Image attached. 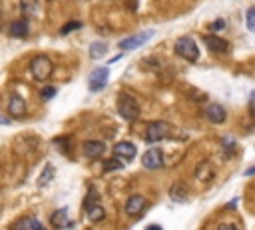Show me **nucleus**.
<instances>
[{
    "mask_svg": "<svg viewBox=\"0 0 255 230\" xmlns=\"http://www.w3.org/2000/svg\"><path fill=\"white\" fill-rule=\"evenodd\" d=\"M50 224H52L54 228H64L68 224V210L66 208H58L52 214V218H50Z\"/></svg>",
    "mask_w": 255,
    "mask_h": 230,
    "instance_id": "f3484780",
    "label": "nucleus"
},
{
    "mask_svg": "<svg viewBox=\"0 0 255 230\" xmlns=\"http://www.w3.org/2000/svg\"><path fill=\"white\" fill-rule=\"evenodd\" d=\"M118 112H120V116H122L124 120L134 122V120L140 118V104H138V100H136L134 96H130V94H120V96H118Z\"/></svg>",
    "mask_w": 255,
    "mask_h": 230,
    "instance_id": "f257e3e1",
    "label": "nucleus"
},
{
    "mask_svg": "<svg viewBox=\"0 0 255 230\" xmlns=\"http://www.w3.org/2000/svg\"><path fill=\"white\" fill-rule=\"evenodd\" d=\"M176 54L185 58L187 62H197L199 58V48H197V44L191 36H182L176 40Z\"/></svg>",
    "mask_w": 255,
    "mask_h": 230,
    "instance_id": "f03ea898",
    "label": "nucleus"
},
{
    "mask_svg": "<svg viewBox=\"0 0 255 230\" xmlns=\"http://www.w3.org/2000/svg\"><path fill=\"white\" fill-rule=\"evenodd\" d=\"M40 96L44 100H50V98H54L56 96V86H44L42 92H40Z\"/></svg>",
    "mask_w": 255,
    "mask_h": 230,
    "instance_id": "393cba45",
    "label": "nucleus"
},
{
    "mask_svg": "<svg viewBox=\"0 0 255 230\" xmlns=\"http://www.w3.org/2000/svg\"><path fill=\"white\" fill-rule=\"evenodd\" d=\"M26 112H28V108H26L24 98L18 96V94H12L10 96V102H8V114L14 116V118H22Z\"/></svg>",
    "mask_w": 255,
    "mask_h": 230,
    "instance_id": "9b49d317",
    "label": "nucleus"
},
{
    "mask_svg": "<svg viewBox=\"0 0 255 230\" xmlns=\"http://www.w3.org/2000/svg\"><path fill=\"white\" fill-rule=\"evenodd\" d=\"M82 28V22H76V20H72V22H68L66 26H62V34H70V32H74V30H80Z\"/></svg>",
    "mask_w": 255,
    "mask_h": 230,
    "instance_id": "a878e982",
    "label": "nucleus"
},
{
    "mask_svg": "<svg viewBox=\"0 0 255 230\" xmlns=\"http://www.w3.org/2000/svg\"><path fill=\"white\" fill-rule=\"evenodd\" d=\"M10 34L16 38H24L28 34V22L26 20H16L10 24Z\"/></svg>",
    "mask_w": 255,
    "mask_h": 230,
    "instance_id": "a211bd4d",
    "label": "nucleus"
},
{
    "mask_svg": "<svg viewBox=\"0 0 255 230\" xmlns=\"http://www.w3.org/2000/svg\"><path fill=\"white\" fill-rule=\"evenodd\" d=\"M154 34H156L154 30H144V32H138L134 36L124 38L122 42H118V46H120V50H136V48H140V46H144Z\"/></svg>",
    "mask_w": 255,
    "mask_h": 230,
    "instance_id": "39448f33",
    "label": "nucleus"
},
{
    "mask_svg": "<svg viewBox=\"0 0 255 230\" xmlns=\"http://www.w3.org/2000/svg\"><path fill=\"white\" fill-rule=\"evenodd\" d=\"M108 52V44L106 42H94L92 46H90V58H102Z\"/></svg>",
    "mask_w": 255,
    "mask_h": 230,
    "instance_id": "6ab92c4d",
    "label": "nucleus"
},
{
    "mask_svg": "<svg viewBox=\"0 0 255 230\" xmlns=\"http://www.w3.org/2000/svg\"><path fill=\"white\" fill-rule=\"evenodd\" d=\"M214 168H212V164L206 160V162H199L197 164V168H195V178L199 180V182H203V184H206V182H210L212 178H214Z\"/></svg>",
    "mask_w": 255,
    "mask_h": 230,
    "instance_id": "4468645a",
    "label": "nucleus"
},
{
    "mask_svg": "<svg viewBox=\"0 0 255 230\" xmlns=\"http://www.w3.org/2000/svg\"><path fill=\"white\" fill-rule=\"evenodd\" d=\"M22 12H36L38 10V0H20Z\"/></svg>",
    "mask_w": 255,
    "mask_h": 230,
    "instance_id": "5701e85b",
    "label": "nucleus"
},
{
    "mask_svg": "<svg viewBox=\"0 0 255 230\" xmlns=\"http://www.w3.org/2000/svg\"><path fill=\"white\" fill-rule=\"evenodd\" d=\"M108 78H110V70H108V66H100V68H96V70L90 74V78H88V86H90V90H92V92H100V90H104V88H106V84H108Z\"/></svg>",
    "mask_w": 255,
    "mask_h": 230,
    "instance_id": "423d86ee",
    "label": "nucleus"
},
{
    "mask_svg": "<svg viewBox=\"0 0 255 230\" xmlns=\"http://www.w3.org/2000/svg\"><path fill=\"white\" fill-rule=\"evenodd\" d=\"M218 230H237V226L235 224H219Z\"/></svg>",
    "mask_w": 255,
    "mask_h": 230,
    "instance_id": "7c9ffc66",
    "label": "nucleus"
},
{
    "mask_svg": "<svg viewBox=\"0 0 255 230\" xmlns=\"http://www.w3.org/2000/svg\"><path fill=\"white\" fill-rule=\"evenodd\" d=\"M170 134V124L164 120H156V122H149L146 128V140L147 142H160L164 138H168Z\"/></svg>",
    "mask_w": 255,
    "mask_h": 230,
    "instance_id": "7ed1b4c3",
    "label": "nucleus"
},
{
    "mask_svg": "<svg viewBox=\"0 0 255 230\" xmlns=\"http://www.w3.org/2000/svg\"><path fill=\"white\" fill-rule=\"evenodd\" d=\"M223 28H225V20L218 18V20H214V22H212V30H214V32H218V30H223Z\"/></svg>",
    "mask_w": 255,
    "mask_h": 230,
    "instance_id": "c85d7f7f",
    "label": "nucleus"
},
{
    "mask_svg": "<svg viewBox=\"0 0 255 230\" xmlns=\"http://www.w3.org/2000/svg\"><path fill=\"white\" fill-rule=\"evenodd\" d=\"M122 58V54H118V56H114V58H110V64H114V62H118Z\"/></svg>",
    "mask_w": 255,
    "mask_h": 230,
    "instance_id": "72a5a7b5",
    "label": "nucleus"
},
{
    "mask_svg": "<svg viewBox=\"0 0 255 230\" xmlns=\"http://www.w3.org/2000/svg\"><path fill=\"white\" fill-rule=\"evenodd\" d=\"M122 166H124V164H122V162H120V158H116V156L104 162V170H106V172H114V170H122Z\"/></svg>",
    "mask_w": 255,
    "mask_h": 230,
    "instance_id": "4be33fe9",
    "label": "nucleus"
},
{
    "mask_svg": "<svg viewBox=\"0 0 255 230\" xmlns=\"http://www.w3.org/2000/svg\"><path fill=\"white\" fill-rule=\"evenodd\" d=\"M136 154H138V148H136V144H132V142H118L116 146H114V156L116 158H120V160H126V162H132L134 158H136Z\"/></svg>",
    "mask_w": 255,
    "mask_h": 230,
    "instance_id": "6e6552de",
    "label": "nucleus"
},
{
    "mask_svg": "<svg viewBox=\"0 0 255 230\" xmlns=\"http://www.w3.org/2000/svg\"><path fill=\"white\" fill-rule=\"evenodd\" d=\"M94 196H98V194H96L94 190H90V194L86 196V204H84V208H86V210H92V208L96 206V202H94Z\"/></svg>",
    "mask_w": 255,
    "mask_h": 230,
    "instance_id": "cd10ccee",
    "label": "nucleus"
},
{
    "mask_svg": "<svg viewBox=\"0 0 255 230\" xmlns=\"http://www.w3.org/2000/svg\"><path fill=\"white\" fill-rule=\"evenodd\" d=\"M0 124H8V120H6V118H2V116H0Z\"/></svg>",
    "mask_w": 255,
    "mask_h": 230,
    "instance_id": "f704fd0d",
    "label": "nucleus"
},
{
    "mask_svg": "<svg viewBox=\"0 0 255 230\" xmlns=\"http://www.w3.org/2000/svg\"><path fill=\"white\" fill-rule=\"evenodd\" d=\"M245 24H247V28L255 34V8H249V10H247V14H245Z\"/></svg>",
    "mask_w": 255,
    "mask_h": 230,
    "instance_id": "b1692460",
    "label": "nucleus"
},
{
    "mask_svg": "<svg viewBox=\"0 0 255 230\" xmlns=\"http://www.w3.org/2000/svg\"><path fill=\"white\" fill-rule=\"evenodd\" d=\"M203 42H206V46L212 50V52H216V54H221V52H227V42L225 40H221V38H218L216 34H208L206 38H203Z\"/></svg>",
    "mask_w": 255,
    "mask_h": 230,
    "instance_id": "ddd939ff",
    "label": "nucleus"
},
{
    "mask_svg": "<svg viewBox=\"0 0 255 230\" xmlns=\"http://www.w3.org/2000/svg\"><path fill=\"white\" fill-rule=\"evenodd\" d=\"M146 230H164V228H162L160 224H149V226H147Z\"/></svg>",
    "mask_w": 255,
    "mask_h": 230,
    "instance_id": "473e14b6",
    "label": "nucleus"
},
{
    "mask_svg": "<svg viewBox=\"0 0 255 230\" xmlns=\"http://www.w3.org/2000/svg\"><path fill=\"white\" fill-rule=\"evenodd\" d=\"M170 198H172L174 202H185V200H187V188H185V184H182V182L174 184V186L170 188Z\"/></svg>",
    "mask_w": 255,
    "mask_h": 230,
    "instance_id": "dca6fc26",
    "label": "nucleus"
},
{
    "mask_svg": "<svg viewBox=\"0 0 255 230\" xmlns=\"http://www.w3.org/2000/svg\"><path fill=\"white\" fill-rule=\"evenodd\" d=\"M243 176H245V178H247V176H255V164H253L251 168H247V170L243 172Z\"/></svg>",
    "mask_w": 255,
    "mask_h": 230,
    "instance_id": "2f4dec72",
    "label": "nucleus"
},
{
    "mask_svg": "<svg viewBox=\"0 0 255 230\" xmlns=\"http://www.w3.org/2000/svg\"><path fill=\"white\" fill-rule=\"evenodd\" d=\"M206 116H208V120L214 122V124H223L225 118H227V112H225V108H223L221 104H210V106L206 108Z\"/></svg>",
    "mask_w": 255,
    "mask_h": 230,
    "instance_id": "f8f14e48",
    "label": "nucleus"
},
{
    "mask_svg": "<svg viewBox=\"0 0 255 230\" xmlns=\"http://www.w3.org/2000/svg\"><path fill=\"white\" fill-rule=\"evenodd\" d=\"M88 218H90L92 222H100V220L106 218V212H104V208H102L100 204H96L92 210H88Z\"/></svg>",
    "mask_w": 255,
    "mask_h": 230,
    "instance_id": "412c9836",
    "label": "nucleus"
},
{
    "mask_svg": "<svg viewBox=\"0 0 255 230\" xmlns=\"http://www.w3.org/2000/svg\"><path fill=\"white\" fill-rule=\"evenodd\" d=\"M126 214L128 216H140L146 208V198L142 194H132L128 200H126Z\"/></svg>",
    "mask_w": 255,
    "mask_h": 230,
    "instance_id": "1a4fd4ad",
    "label": "nucleus"
},
{
    "mask_svg": "<svg viewBox=\"0 0 255 230\" xmlns=\"http://www.w3.org/2000/svg\"><path fill=\"white\" fill-rule=\"evenodd\" d=\"M106 150V144L102 140H86L82 144V152L88 156V158H100Z\"/></svg>",
    "mask_w": 255,
    "mask_h": 230,
    "instance_id": "9d476101",
    "label": "nucleus"
},
{
    "mask_svg": "<svg viewBox=\"0 0 255 230\" xmlns=\"http://www.w3.org/2000/svg\"><path fill=\"white\" fill-rule=\"evenodd\" d=\"M164 164V156H162V150L160 148H149L144 152L142 156V166L147 168V170H156V168H162Z\"/></svg>",
    "mask_w": 255,
    "mask_h": 230,
    "instance_id": "0eeeda50",
    "label": "nucleus"
},
{
    "mask_svg": "<svg viewBox=\"0 0 255 230\" xmlns=\"http://www.w3.org/2000/svg\"><path fill=\"white\" fill-rule=\"evenodd\" d=\"M52 178H54V166H52V164H46L42 176L38 178V186H46V182H50Z\"/></svg>",
    "mask_w": 255,
    "mask_h": 230,
    "instance_id": "aec40b11",
    "label": "nucleus"
},
{
    "mask_svg": "<svg viewBox=\"0 0 255 230\" xmlns=\"http://www.w3.org/2000/svg\"><path fill=\"white\" fill-rule=\"evenodd\" d=\"M52 60H50L48 56H36L30 64V72L36 80H48V76L52 74Z\"/></svg>",
    "mask_w": 255,
    "mask_h": 230,
    "instance_id": "20e7f679",
    "label": "nucleus"
},
{
    "mask_svg": "<svg viewBox=\"0 0 255 230\" xmlns=\"http://www.w3.org/2000/svg\"><path fill=\"white\" fill-rule=\"evenodd\" d=\"M223 148H225V156H231V152L235 150V140H233V138L231 136H227V138H223Z\"/></svg>",
    "mask_w": 255,
    "mask_h": 230,
    "instance_id": "bb28decb",
    "label": "nucleus"
},
{
    "mask_svg": "<svg viewBox=\"0 0 255 230\" xmlns=\"http://www.w3.org/2000/svg\"><path fill=\"white\" fill-rule=\"evenodd\" d=\"M249 112L255 116V90L251 92V96H249Z\"/></svg>",
    "mask_w": 255,
    "mask_h": 230,
    "instance_id": "c756f323",
    "label": "nucleus"
},
{
    "mask_svg": "<svg viewBox=\"0 0 255 230\" xmlns=\"http://www.w3.org/2000/svg\"><path fill=\"white\" fill-rule=\"evenodd\" d=\"M12 230H46V228L38 222V218L26 216V218H20V220L12 226Z\"/></svg>",
    "mask_w": 255,
    "mask_h": 230,
    "instance_id": "2eb2a0df",
    "label": "nucleus"
}]
</instances>
